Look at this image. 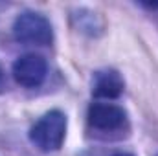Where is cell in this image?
<instances>
[{
  "label": "cell",
  "instance_id": "1",
  "mask_svg": "<svg viewBox=\"0 0 158 156\" xmlns=\"http://www.w3.org/2000/svg\"><path fill=\"white\" fill-rule=\"evenodd\" d=\"M66 136V116L61 110H50L30 129V142L42 153L59 151Z\"/></svg>",
  "mask_w": 158,
  "mask_h": 156
},
{
  "label": "cell",
  "instance_id": "2",
  "mask_svg": "<svg viewBox=\"0 0 158 156\" xmlns=\"http://www.w3.org/2000/svg\"><path fill=\"white\" fill-rule=\"evenodd\" d=\"M13 37L22 44L48 46L53 40L50 20L35 11H22L13 22Z\"/></svg>",
  "mask_w": 158,
  "mask_h": 156
},
{
  "label": "cell",
  "instance_id": "3",
  "mask_svg": "<svg viewBox=\"0 0 158 156\" xmlns=\"http://www.w3.org/2000/svg\"><path fill=\"white\" fill-rule=\"evenodd\" d=\"M13 77L20 86L26 88H35L46 79L48 74V63L44 57L37 53H26L20 55L13 63Z\"/></svg>",
  "mask_w": 158,
  "mask_h": 156
},
{
  "label": "cell",
  "instance_id": "4",
  "mask_svg": "<svg viewBox=\"0 0 158 156\" xmlns=\"http://www.w3.org/2000/svg\"><path fill=\"white\" fill-rule=\"evenodd\" d=\"M88 123L99 130H116L125 123V110L112 103H92L88 107Z\"/></svg>",
  "mask_w": 158,
  "mask_h": 156
},
{
  "label": "cell",
  "instance_id": "5",
  "mask_svg": "<svg viewBox=\"0 0 158 156\" xmlns=\"http://www.w3.org/2000/svg\"><path fill=\"white\" fill-rule=\"evenodd\" d=\"M96 97L103 99H116L123 92V79L114 70H105L98 72L94 77V88H92Z\"/></svg>",
  "mask_w": 158,
  "mask_h": 156
},
{
  "label": "cell",
  "instance_id": "6",
  "mask_svg": "<svg viewBox=\"0 0 158 156\" xmlns=\"http://www.w3.org/2000/svg\"><path fill=\"white\" fill-rule=\"evenodd\" d=\"M114 156H134V154H129V153H118V154H114Z\"/></svg>",
  "mask_w": 158,
  "mask_h": 156
},
{
  "label": "cell",
  "instance_id": "7",
  "mask_svg": "<svg viewBox=\"0 0 158 156\" xmlns=\"http://www.w3.org/2000/svg\"><path fill=\"white\" fill-rule=\"evenodd\" d=\"M0 84H2V74H0Z\"/></svg>",
  "mask_w": 158,
  "mask_h": 156
},
{
  "label": "cell",
  "instance_id": "8",
  "mask_svg": "<svg viewBox=\"0 0 158 156\" xmlns=\"http://www.w3.org/2000/svg\"><path fill=\"white\" fill-rule=\"evenodd\" d=\"M156 156H158V154H156Z\"/></svg>",
  "mask_w": 158,
  "mask_h": 156
}]
</instances>
